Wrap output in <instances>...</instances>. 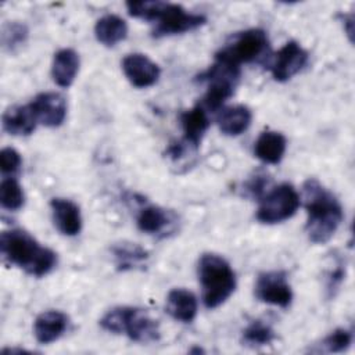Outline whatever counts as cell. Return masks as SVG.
Wrapping results in <instances>:
<instances>
[{"label": "cell", "mask_w": 355, "mask_h": 355, "mask_svg": "<svg viewBox=\"0 0 355 355\" xmlns=\"http://www.w3.org/2000/svg\"><path fill=\"white\" fill-rule=\"evenodd\" d=\"M302 197L306 209L305 230L309 240L315 244L327 243L344 219L338 198L315 178L305 180Z\"/></svg>", "instance_id": "obj_1"}, {"label": "cell", "mask_w": 355, "mask_h": 355, "mask_svg": "<svg viewBox=\"0 0 355 355\" xmlns=\"http://www.w3.org/2000/svg\"><path fill=\"white\" fill-rule=\"evenodd\" d=\"M0 251L3 258L26 273L42 277L57 265V254L40 245L37 240L22 229H10L0 236Z\"/></svg>", "instance_id": "obj_2"}, {"label": "cell", "mask_w": 355, "mask_h": 355, "mask_svg": "<svg viewBox=\"0 0 355 355\" xmlns=\"http://www.w3.org/2000/svg\"><path fill=\"white\" fill-rule=\"evenodd\" d=\"M198 282L201 298L207 309H215L225 304L236 290V273L230 263L220 255L205 252L198 259Z\"/></svg>", "instance_id": "obj_3"}, {"label": "cell", "mask_w": 355, "mask_h": 355, "mask_svg": "<svg viewBox=\"0 0 355 355\" xmlns=\"http://www.w3.org/2000/svg\"><path fill=\"white\" fill-rule=\"evenodd\" d=\"M101 329L125 334L136 343H154L159 338L158 320L151 318L144 309L137 306H115L100 319Z\"/></svg>", "instance_id": "obj_4"}, {"label": "cell", "mask_w": 355, "mask_h": 355, "mask_svg": "<svg viewBox=\"0 0 355 355\" xmlns=\"http://www.w3.org/2000/svg\"><path fill=\"white\" fill-rule=\"evenodd\" d=\"M208 83L202 105L208 111H218L233 96L240 78V67L215 58V62L200 76Z\"/></svg>", "instance_id": "obj_5"}, {"label": "cell", "mask_w": 355, "mask_h": 355, "mask_svg": "<svg viewBox=\"0 0 355 355\" xmlns=\"http://www.w3.org/2000/svg\"><path fill=\"white\" fill-rule=\"evenodd\" d=\"M300 204V194L290 183L277 184L261 198L257 220L263 225L284 222L295 215Z\"/></svg>", "instance_id": "obj_6"}, {"label": "cell", "mask_w": 355, "mask_h": 355, "mask_svg": "<svg viewBox=\"0 0 355 355\" xmlns=\"http://www.w3.org/2000/svg\"><path fill=\"white\" fill-rule=\"evenodd\" d=\"M268 44V36L263 29H247L234 35L232 40L215 54V58L240 67L241 64L257 60L266 50Z\"/></svg>", "instance_id": "obj_7"}, {"label": "cell", "mask_w": 355, "mask_h": 355, "mask_svg": "<svg viewBox=\"0 0 355 355\" xmlns=\"http://www.w3.org/2000/svg\"><path fill=\"white\" fill-rule=\"evenodd\" d=\"M154 22L155 26L153 29V36L162 37L194 31L202 26L207 22V18L202 14L189 12L180 4L164 1Z\"/></svg>", "instance_id": "obj_8"}, {"label": "cell", "mask_w": 355, "mask_h": 355, "mask_svg": "<svg viewBox=\"0 0 355 355\" xmlns=\"http://www.w3.org/2000/svg\"><path fill=\"white\" fill-rule=\"evenodd\" d=\"M254 294L261 302L288 308L293 301V290L287 275L282 270H269L259 273L255 282Z\"/></svg>", "instance_id": "obj_9"}, {"label": "cell", "mask_w": 355, "mask_h": 355, "mask_svg": "<svg viewBox=\"0 0 355 355\" xmlns=\"http://www.w3.org/2000/svg\"><path fill=\"white\" fill-rule=\"evenodd\" d=\"M308 62V53L295 40L287 42L275 55L270 67L272 76L277 82H286L297 75Z\"/></svg>", "instance_id": "obj_10"}, {"label": "cell", "mask_w": 355, "mask_h": 355, "mask_svg": "<svg viewBox=\"0 0 355 355\" xmlns=\"http://www.w3.org/2000/svg\"><path fill=\"white\" fill-rule=\"evenodd\" d=\"M122 71L128 80L139 89L153 86L161 73L159 67L141 53L128 54L122 60Z\"/></svg>", "instance_id": "obj_11"}, {"label": "cell", "mask_w": 355, "mask_h": 355, "mask_svg": "<svg viewBox=\"0 0 355 355\" xmlns=\"http://www.w3.org/2000/svg\"><path fill=\"white\" fill-rule=\"evenodd\" d=\"M39 123L47 128L62 125L67 116V101L62 94L55 92L39 93L31 103Z\"/></svg>", "instance_id": "obj_12"}, {"label": "cell", "mask_w": 355, "mask_h": 355, "mask_svg": "<svg viewBox=\"0 0 355 355\" xmlns=\"http://www.w3.org/2000/svg\"><path fill=\"white\" fill-rule=\"evenodd\" d=\"M55 227L65 236H76L82 230V215L79 207L68 198L55 197L50 201Z\"/></svg>", "instance_id": "obj_13"}, {"label": "cell", "mask_w": 355, "mask_h": 355, "mask_svg": "<svg viewBox=\"0 0 355 355\" xmlns=\"http://www.w3.org/2000/svg\"><path fill=\"white\" fill-rule=\"evenodd\" d=\"M69 318L55 309L44 311L35 319L33 334L37 343L50 344L57 341L68 329Z\"/></svg>", "instance_id": "obj_14"}, {"label": "cell", "mask_w": 355, "mask_h": 355, "mask_svg": "<svg viewBox=\"0 0 355 355\" xmlns=\"http://www.w3.org/2000/svg\"><path fill=\"white\" fill-rule=\"evenodd\" d=\"M180 125L184 133V141L197 150L201 144V140L208 130L211 122L208 118V111L201 103L196 104L193 108L186 110L180 114Z\"/></svg>", "instance_id": "obj_15"}, {"label": "cell", "mask_w": 355, "mask_h": 355, "mask_svg": "<svg viewBox=\"0 0 355 355\" xmlns=\"http://www.w3.org/2000/svg\"><path fill=\"white\" fill-rule=\"evenodd\" d=\"M37 123L31 104L8 107L3 114V129L12 136H29Z\"/></svg>", "instance_id": "obj_16"}, {"label": "cell", "mask_w": 355, "mask_h": 355, "mask_svg": "<svg viewBox=\"0 0 355 355\" xmlns=\"http://www.w3.org/2000/svg\"><path fill=\"white\" fill-rule=\"evenodd\" d=\"M166 312L175 320L190 323L196 319L198 302L196 295L186 288H173L166 295Z\"/></svg>", "instance_id": "obj_17"}, {"label": "cell", "mask_w": 355, "mask_h": 355, "mask_svg": "<svg viewBox=\"0 0 355 355\" xmlns=\"http://www.w3.org/2000/svg\"><path fill=\"white\" fill-rule=\"evenodd\" d=\"M79 54L73 49H61L54 54L51 64L53 80L60 87H69L79 71Z\"/></svg>", "instance_id": "obj_18"}, {"label": "cell", "mask_w": 355, "mask_h": 355, "mask_svg": "<svg viewBox=\"0 0 355 355\" xmlns=\"http://www.w3.org/2000/svg\"><path fill=\"white\" fill-rule=\"evenodd\" d=\"M286 147L287 140L284 135L275 130H265L258 136L254 144V154L262 162L276 165L282 161Z\"/></svg>", "instance_id": "obj_19"}, {"label": "cell", "mask_w": 355, "mask_h": 355, "mask_svg": "<svg viewBox=\"0 0 355 355\" xmlns=\"http://www.w3.org/2000/svg\"><path fill=\"white\" fill-rule=\"evenodd\" d=\"M252 114L247 105L239 104L223 108L218 116L219 130L226 136H239L251 125Z\"/></svg>", "instance_id": "obj_20"}, {"label": "cell", "mask_w": 355, "mask_h": 355, "mask_svg": "<svg viewBox=\"0 0 355 355\" xmlns=\"http://www.w3.org/2000/svg\"><path fill=\"white\" fill-rule=\"evenodd\" d=\"M94 36L101 44L112 47L126 39L128 25L121 17L115 14H107L97 19L94 25Z\"/></svg>", "instance_id": "obj_21"}, {"label": "cell", "mask_w": 355, "mask_h": 355, "mask_svg": "<svg viewBox=\"0 0 355 355\" xmlns=\"http://www.w3.org/2000/svg\"><path fill=\"white\" fill-rule=\"evenodd\" d=\"M169 223V215L166 209L158 205L143 207L136 218V225L139 230L147 234H158L165 230Z\"/></svg>", "instance_id": "obj_22"}, {"label": "cell", "mask_w": 355, "mask_h": 355, "mask_svg": "<svg viewBox=\"0 0 355 355\" xmlns=\"http://www.w3.org/2000/svg\"><path fill=\"white\" fill-rule=\"evenodd\" d=\"M112 255L118 270L133 269L146 259H148V252L136 243H118L112 247Z\"/></svg>", "instance_id": "obj_23"}, {"label": "cell", "mask_w": 355, "mask_h": 355, "mask_svg": "<svg viewBox=\"0 0 355 355\" xmlns=\"http://www.w3.org/2000/svg\"><path fill=\"white\" fill-rule=\"evenodd\" d=\"M25 202L21 184L14 176H4L0 183V204L4 209L18 211Z\"/></svg>", "instance_id": "obj_24"}, {"label": "cell", "mask_w": 355, "mask_h": 355, "mask_svg": "<svg viewBox=\"0 0 355 355\" xmlns=\"http://www.w3.org/2000/svg\"><path fill=\"white\" fill-rule=\"evenodd\" d=\"M276 334L273 329L263 320H252L243 330V343L251 347L268 345L275 340Z\"/></svg>", "instance_id": "obj_25"}, {"label": "cell", "mask_w": 355, "mask_h": 355, "mask_svg": "<svg viewBox=\"0 0 355 355\" xmlns=\"http://www.w3.org/2000/svg\"><path fill=\"white\" fill-rule=\"evenodd\" d=\"M352 344V330L338 327L329 333L320 344H318V352H329V354H336V352H344L349 348Z\"/></svg>", "instance_id": "obj_26"}, {"label": "cell", "mask_w": 355, "mask_h": 355, "mask_svg": "<svg viewBox=\"0 0 355 355\" xmlns=\"http://www.w3.org/2000/svg\"><path fill=\"white\" fill-rule=\"evenodd\" d=\"M28 39V28L21 22H8L1 29V43L6 50L14 51Z\"/></svg>", "instance_id": "obj_27"}, {"label": "cell", "mask_w": 355, "mask_h": 355, "mask_svg": "<svg viewBox=\"0 0 355 355\" xmlns=\"http://www.w3.org/2000/svg\"><path fill=\"white\" fill-rule=\"evenodd\" d=\"M22 165L21 154L12 147H4L0 151V169L4 176H14Z\"/></svg>", "instance_id": "obj_28"}]
</instances>
